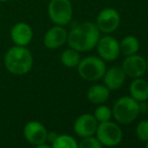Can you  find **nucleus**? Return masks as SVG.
Listing matches in <instances>:
<instances>
[{"label":"nucleus","instance_id":"1","mask_svg":"<svg viewBox=\"0 0 148 148\" xmlns=\"http://www.w3.org/2000/svg\"><path fill=\"white\" fill-rule=\"evenodd\" d=\"M100 37V30L96 23L86 21L77 25L68 33L66 42L70 47L79 53H84L94 49Z\"/></svg>","mask_w":148,"mask_h":148},{"label":"nucleus","instance_id":"2","mask_svg":"<svg viewBox=\"0 0 148 148\" xmlns=\"http://www.w3.org/2000/svg\"><path fill=\"white\" fill-rule=\"evenodd\" d=\"M4 64L6 70L11 74L17 76L25 75L32 68V53L25 47L14 45L6 51L4 56Z\"/></svg>","mask_w":148,"mask_h":148},{"label":"nucleus","instance_id":"3","mask_svg":"<svg viewBox=\"0 0 148 148\" xmlns=\"http://www.w3.org/2000/svg\"><path fill=\"white\" fill-rule=\"evenodd\" d=\"M140 109L139 102L132 97H122L115 103L112 110L114 118L121 124H129L137 118Z\"/></svg>","mask_w":148,"mask_h":148},{"label":"nucleus","instance_id":"4","mask_svg":"<svg viewBox=\"0 0 148 148\" xmlns=\"http://www.w3.org/2000/svg\"><path fill=\"white\" fill-rule=\"evenodd\" d=\"M78 73L82 79L89 82L98 81L103 78L106 72L105 62L98 57H87L81 60L78 64Z\"/></svg>","mask_w":148,"mask_h":148},{"label":"nucleus","instance_id":"5","mask_svg":"<svg viewBox=\"0 0 148 148\" xmlns=\"http://www.w3.org/2000/svg\"><path fill=\"white\" fill-rule=\"evenodd\" d=\"M49 19L56 25L64 26L73 18V5L70 0H51L47 6Z\"/></svg>","mask_w":148,"mask_h":148},{"label":"nucleus","instance_id":"6","mask_svg":"<svg viewBox=\"0 0 148 148\" xmlns=\"http://www.w3.org/2000/svg\"><path fill=\"white\" fill-rule=\"evenodd\" d=\"M97 139L100 141L102 145L105 146H116L122 140V130L117 124L107 121V122H101L98 125L97 130Z\"/></svg>","mask_w":148,"mask_h":148},{"label":"nucleus","instance_id":"7","mask_svg":"<svg viewBox=\"0 0 148 148\" xmlns=\"http://www.w3.org/2000/svg\"><path fill=\"white\" fill-rule=\"evenodd\" d=\"M121 17L116 9L112 7L104 8L97 16L96 25L100 32L112 33L120 25Z\"/></svg>","mask_w":148,"mask_h":148},{"label":"nucleus","instance_id":"8","mask_svg":"<svg viewBox=\"0 0 148 148\" xmlns=\"http://www.w3.org/2000/svg\"><path fill=\"white\" fill-rule=\"evenodd\" d=\"M96 47H97L99 57L106 62H113L117 60L120 55L119 41L111 35H105L103 37H100Z\"/></svg>","mask_w":148,"mask_h":148},{"label":"nucleus","instance_id":"9","mask_svg":"<svg viewBox=\"0 0 148 148\" xmlns=\"http://www.w3.org/2000/svg\"><path fill=\"white\" fill-rule=\"evenodd\" d=\"M121 68L123 69L126 76L134 79L140 78L147 71L146 60L141 56L136 55V53L132 56H128L123 60Z\"/></svg>","mask_w":148,"mask_h":148},{"label":"nucleus","instance_id":"10","mask_svg":"<svg viewBox=\"0 0 148 148\" xmlns=\"http://www.w3.org/2000/svg\"><path fill=\"white\" fill-rule=\"evenodd\" d=\"M25 139L32 145H40L47 140V131L45 127L37 121H30L23 129Z\"/></svg>","mask_w":148,"mask_h":148},{"label":"nucleus","instance_id":"11","mask_svg":"<svg viewBox=\"0 0 148 148\" xmlns=\"http://www.w3.org/2000/svg\"><path fill=\"white\" fill-rule=\"evenodd\" d=\"M68 39V31L64 26L55 25L45 32L43 36L45 47L49 49H57L64 45Z\"/></svg>","mask_w":148,"mask_h":148},{"label":"nucleus","instance_id":"12","mask_svg":"<svg viewBox=\"0 0 148 148\" xmlns=\"http://www.w3.org/2000/svg\"><path fill=\"white\" fill-rule=\"evenodd\" d=\"M10 37L15 45L26 47L32 40L33 30L26 22H17L10 30Z\"/></svg>","mask_w":148,"mask_h":148},{"label":"nucleus","instance_id":"13","mask_svg":"<svg viewBox=\"0 0 148 148\" xmlns=\"http://www.w3.org/2000/svg\"><path fill=\"white\" fill-rule=\"evenodd\" d=\"M97 127L98 121L95 116L91 114H83L75 122L74 130L80 137L86 138L95 134Z\"/></svg>","mask_w":148,"mask_h":148},{"label":"nucleus","instance_id":"14","mask_svg":"<svg viewBox=\"0 0 148 148\" xmlns=\"http://www.w3.org/2000/svg\"><path fill=\"white\" fill-rule=\"evenodd\" d=\"M105 86L109 90H118L123 86L126 80V74L121 66H112L106 70L103 76Z\"/></svg>","mask_w":148,"mask_h":148},{"label":"nucleus","instance_id":"15","mask_svg":"<svg viewBox=\"0 0 148 148\" xmlns=\"http://www.w3.org/2000/svg\"><path fill=\"white\" fill-rule=\"evenodd\" d=\"M130 95L137 102H145L148 99V83L144 79L136 78L130 85Z\"/></svg>","mask_w":148,"mask_h":148},{"label":"nucleus","instance_id":"16","mask_svg":"<svg viewBox=\"0 0 148 148\" xmlns=\"http://www.w3.org/2000/svg\"><path fill=\"white\" fill-rule=\"evenodd\" d=\"M110 90L103 85H94L88 90L87 97L94 104H103L109 99Z\"/></svg>","mask_w":148,"mask_h":148},{"label":"nucleus","instance_id":"17","mask_svg":"<svg viewBox=\"0 0 148 148\" xmlns=\"http://www.w3.org/2000/svg\"><path fill=\"white\" fill-rule=\"evenodd\" d=\"M119 47H120V53H122L124 56H132L137 53L140 47V42L138 38L133 35H128L122 38V40L119 41Z\"/></svg>","mask_w":148,"mask_h":148},{"label":"nucleus","instance_id":"18","mask_svg":"<svg viewBox=\"0 0 148 148\" xmlns=\"http://www.w3.org/2000/svg\"><path fill=\"white\" fill-rule=\"evenodd\" d=\"M81 57L79 51H77L76 49H72V47L64 49L60 55V62L66 68H76V66H78Z\"/></svg>","mask_w":148,"mask_h":148},{"label":"nucleus","instance_id":"19","mask_svg":"<svg viewBox=\"0 0 148 148\" xmlns=\"http://www.w3.org/2000/svg\"><path fill=\"white\" fill-rule=\"evenodd\" d=\"M51 143H53L51 148H78V143L76 139L66 134L57 136Z\"/></svg>","mask_w":148,"mask_h":148},{"label":"nucleus","instance_id":"20","mask_svg":"<svg viewBox=\"0 0 148 148\" xmlns=\"http://www.w3.org/2000/svg\"><path fill=\"white\" fill-rule=\"evenodd\" d=\"M111 116H112V111L107 106L102 105L100 107H98L95 111V118L99 122H107V121H110Z\"/></svg>","mask_w":148,"mask_h":148},{"label":"nucleus","instance_id":"21","mask_svg":"<svg viewBox=\"0 0 148 148\" xmlns=\"http://www.w3.org/2000/svg\"><path fill=\"white\" fill-rule=\"evenodd\" d=\"M136 134L139 140L146 142L148 141V120L141 121L136 128Z\"/></svg>","mask_w":148,"mask_h":148},{"label":"nucleus","instance_id":"22","mask_svg":"<svg viewBox=\"0 0 148 148\" xmlns=\"http://www.w3.org/2000/svg\"><path fill=\"white\" fill-rule=\"evenodd\" d=\"M78 148H102V144L97 138L90 136L83 139L78 145Z\"/></svg>","mask_w":148,"mask_h":148},{"label":"nucleus","instance_id":"23","mask_svg":"<svg viewBox=\"0 0 148 148\" xmlns=\"http://www.w3.org/2000/svg\"><path fill=\"white\" fill-rule=\"evenodd\" d=\"M58 135L56 134L55 132H51V133H47V139H49L51 142H53V140L56 139V137H57Z\"/></svg>","mask_w":148,"mask_h":148},{"label":"nucleus","instance_id":"24","mask_svg":"<svg viewBox=\"0 0 148 148\" xmlns=\"http://www.w3.org/2000/svg\"><path fill=\"white\" fill-rule=\"evenodd\" d=\"M35 148H51V147H49V145H45V143H43V144H40V145H36Z\"/></svg>","mask_w":148,"mask_h":148},{"label":"nucleus","instance_id":"25","mask_svg":"<svg viewBox=\"0 0 148 148\" xmlns=\"http://www.w3.org/2000/svg\"><path fill=\"white\" fill-rule=\"evenodd\" d=\"M146 68H147V70H148V58H147V60H146Z\"/></svg>","mask_w":148,"mask_h":148},{"label":"nucleus","instance_id":"26","mask_svg":"<svg viewBox=\"0 0 148 148\" xmlns=\"http://www.w3.org/2000/svg\"><path fill=\"white\" fill-rule=\"evenodd\" d=\"M6 1H8V0H0V2H6Z\"/></svg>","mask_w":148,"mask_h":148},{"label":"nucleus","instance_id":"27","mask_svg":"<svg viewBox=\"0 0 148 148\" xmlns=\"http://www.w3.org/2000/svg\"><path fill=\"white\" fill-rule=\"evenodd\" d=\"M145 148H148V141H147V144H146V147Z\"/></svg>","mask_w":148,"mask_h":148}]
</instances>
